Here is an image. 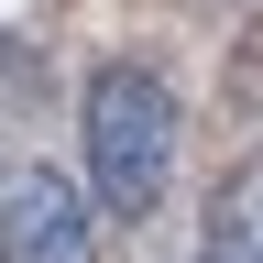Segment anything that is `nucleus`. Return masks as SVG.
<instances>
[{"instance_id":"3","label":"nucleus","mask_w":263,"mask_h":263,"mask_svg":"<svg viewBox=\"0 0 263 263\" xmlns=\"http://www.w3.org/2000/svg\"><path fill=\"white\" fill-rule=\"evenodd\" d=\"M197 263H263V154H241L209 186V219H197Z\"/></svg>"},{"instance_id":"2","label":"nucleus","mask_w":263,"mask_h":263,"mask_svg":"<svg viewBox=\"0 0 263 263\" xmlns=\"http://www.w3.org/2000/svg\"><path fill=\"white\" fill-rule=\"evenodd\" d=\"M0 263H99V219H88V197L55 164L11 176V197H0Z\"/></svg>"},{"instance_id":"1","label":"nucleus","mask_w":263,"mask_h":263,"mask_svg":"<svg viewBox=\"0 0 263 263\" xmlns=\"http://www.w3.org/2000/svg\"><path fill=\"white\" fill-rule=\"evenodd\" d=\"M176 88H164V66L143 55H110L88 77V186L110 219H154L164 186H176Z\"/></svg>"}]
</instances>
